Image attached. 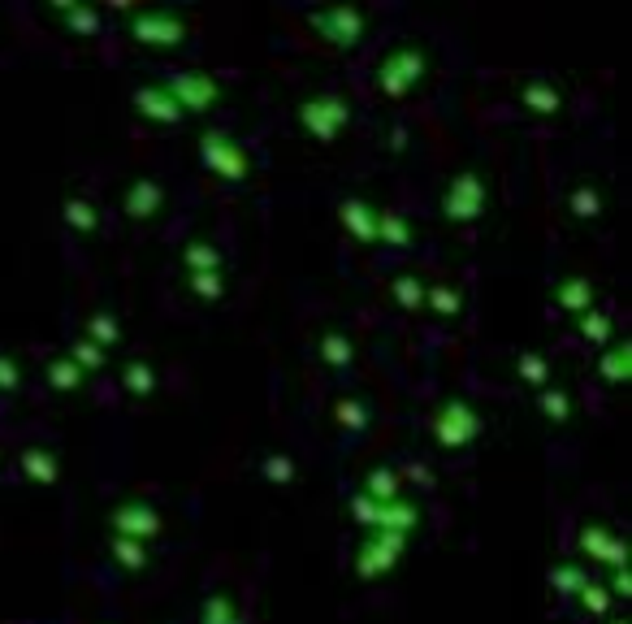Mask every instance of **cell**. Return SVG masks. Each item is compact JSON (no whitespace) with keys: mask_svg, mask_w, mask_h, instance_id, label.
<instances>
[]
</instances>
